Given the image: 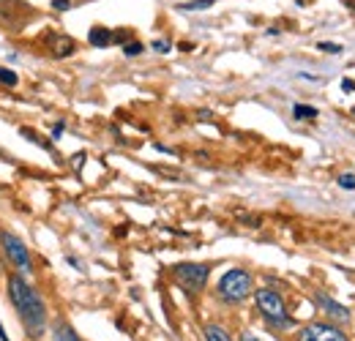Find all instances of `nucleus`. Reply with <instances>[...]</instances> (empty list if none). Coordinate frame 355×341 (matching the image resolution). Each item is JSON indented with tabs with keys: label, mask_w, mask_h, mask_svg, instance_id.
Returning a JSON list of instances; mask_svg holds the SVG:
<instances>
[{
	"label": "nucleus",
	"mask_w": 355,
	"mask_h": 341,
	"mask_svg": "<svg viewBox=\"0 0 355 341\" xmlns=\"http://www.w3.org/2000/svg\"><path fill=\"white\" fill-rule=\"evenodd\" d=\"M8 295H11V303L25 325V331L31 336H42L46 328V308L42 295L22 279V276H11L8 279Z\"/></svg>",
	"instance_id": "1"
},
{
	"label": "nucleus",
	"mask_w": 355,
	"mask_h": 341,
	"mask_svg": "<svg viewBox=\"0 0 355 341\" xmlns=\"http://www.w3.org/2000/svg\"><path fill=\"white\" fill-rule=\"evenodd\" d=\"M252 276L246 273V270H241V268H232V270H227L222 279H219V284H216V292H219V298L227 300V303H241V300H246L252 295Z\"/></svg>",
	"instance_id": "2"
},
{
	"label": "nucleus",
	"mask_w": 355,
	"mask_h": 341,
	"mask_svg": "<svg viewBox=\"0 0 355 341\" xmlns=\"http://www.w3.org/2000/svg\"><path fill=\"white\" fill-rule=\"evenodd\" d=\"M257 308H260V314L266 317L270 325H279V328H290L293 325L284 300L273 290H257Z\"/></svg>",
	"instance_id": "3"
},
{
	"label": "nucleus",
	"mask_w": 355,
	"mask_h": 341,
	"mask_svg": "<svg viewBox=\"0 0 355 341\" xmlns=\"http://www.w3.org/2000/svg\"><path fill=\"white\" fill-rule=\"evenodd\" d=\"M173 276H175V281L186 292H200L208 284L211 268L202 265V262H180V265L173 268Z\"/></svg>",
	"instance_id": "4"
},
{
	"label": "nucleus",
	"mask_w": 355,
	"mask_h": 341,
	"mask_svg": "<svg viewBox=\"0 0 355 341\" xmlns=\"http://www.w3.org/2000/svg\"><path fill=\"white\" fill-rule=\"evenodd\" d=\"M0 243H3V252L8 256V262H11L17 270H22V273L31 270V252L25 249V243H22L17 235L0 232Z\"/></svg>",
	"instance_id": "5"
},
{
	"label": "nucleus",
	"mask_w": 355,
	"mask_h": 341,
	"mask_svg": "<svg viewBox=\"0 0 355 341\" xmlns=\"http://www.w3.org/2000/svg\"><path fill=\"white\" fill-rule=\"evenodd\" d=\"M298 341H347V336H345L339 328H334V325L314 322V325H309V328L301 331Z\"/></svg>",
	"instance_id": "6"
},
{
	"label": "nucleus",
	"mask_w": 355,
	"mask_h": 341,
	"mask_svg": "<svg viewBox=\"0 0 355 341\" xmlns=\"http://www.w3.org/2000/svg\"><path fill=\"white\" fill-rule=\"evenodd\" d=\"M88 42L93 44V46H110V44H112V30H107V28L96 25V28H90Z\"/></svg>",
	"instance_id": "7"
},
{
	"label": "nucleus",
	"mask_w": 355,
	"mask_h": 341,
	"mask_svg": "<svg viewBox=\"0 0 355 341\" xmlns=\"http://www.w3.org/2000/svg\"><path fill=\"white\" fill-rule=\"evenodd\" d=\"M317 300H320V306H322L328 314H334V317H339V320H347V317H350V311H347V308H342L336 300L325 298V295H320Z\"/></svg>",
	"instance_id": "8"
},
{
	"label": "nucleus",
	"mask_w": 355,
	"mask_h": 341,
	"mask_svg": "<svg viewBox=\"0 0 355 341\" xmlns=\"http://www.w3.org/2000/svg\"><path fill=\"white\" fill-rule=\"evenodd\" d=\"M52 52H55L58 58H66V55L74 52V42H71L69 36H58V39H55V46H52Z\"/></svg>",
	"instance_id": "9"
},
{
	"label": "nucleus",
	"mask_w": 355,
	"mask_h": 341,
	"mask_svg": "<svg viewBox=\"0 0 355 341\" xmlns=\"http://www.w3.org/2000/svg\"><path fill=\"white\" fill-rule=\"evenodd\" d=\"M55 341H83V339L74 333V328H71V325L60 322V325L55 328Z\"/></svg>",
	"instance_id": "10"
},
{
	"label": "nucleus",
	"mask_w": 355,
	"mask_h": 341,
	"mask_svg": "<svg viewBox=\"0 0 355 341\" xmlns=\"http://www.w3.org/2000/svg\"><path fill=\"white\" fill-rule=\"evenodd\" d=\"M216 0H191V3H180L178 8L180 11H202V8H211Z\"/></svg>",
	"instance_id": "11"
},
{
	"label": "nucleus",
	"mask_w": 355,
	"mask_h": 341,
	"mask_svg": "<svg viewBox=\"0 0 355 341\" xmlns=\"http://www.w3.org/2000/svg\"><path fill=\"white\" fill-rule=\"evenodd\" d=\"M19 82V77L11 71V69H6V66H0V85L3 87H14Z\"/></svg>",
	"instance_id": "12"
},
{
	"label": "nucleus",
	"mask_w": 355,
	"mask_h": 341,
	"mask_svg": "<svg viewBox=\"0 0 355 341\" xmlns=\"http://www.w3.org/2000/svg\"><path fill=\"white\" fill-rule=\"evenodd\" d=\"M205 339L208 341H230V336L224 333L219 325H208V328H205Z\"/></svg>",
	"instance_id": "13"
},
{
	"label": "nucleus",
	"mask_w": 355,
	"mask_h": 341,
	"mask_svg": "<svg viewBox=\"0 0 355 341\" xmlns=\"http://www.w3.org/2000/svg\"><path fill=\"white\" fill-rule=\"evenodd\" d=\"M293 115H295V118H317V110H314V107H309V104H295V107H293Z\"/></svg>",
	"instance_id": "14"
},
{
	"label": "nucleus",
	"mask_w": 355,
	"mask_h": 341,
	"mask_svg": "<svg viewBox=\"0 0 355 341\" xmlns=\"http://www.w3.org/2000/svg\"><path fill=\"white\" fill-rule=\"evenodd\" d=\"M320 49H322V52H331V55L342 52V46H336V44H331V42H322V44H320Z\"/></svg>",
	"instance_id": "15"
},
{
	"label": "nucleus",
	"mask_w": 355,
	"mask_h": 341,
	"mask_svg": "<svg viewBox=\"0 0 355 341\" xmlns=\"http://www.w3.org/2000/svg\"><path fill=\"white\" fill-rule=\"evenodd\" d=\"M339 186H342V189H355V177H350V175L345 177V175H342V177H339Z\"/></svg>",
	"instance_id": "16"
},
{
	"label": "nucleus",
	"mask_w": 355,
	"mask_h": 341,
	"mask_svg": "<svg viewBox=\"0 0 355 341\" xmlns=\"http://www.w3.org/2000/svg\"><path fill=\"white\" fill-rule=\"evenodd\" d=\"M139 52H142V44L139 42H132L126 46V55H139Z\"/></svg>",
	"instance_id": "17"
},
{
	"label": "nucleus",
	"mask_w": 355,
	"mask_h": 341,
	"mask_svg": "<svg viewBox=\"0 0 355 341\" xmlns=\"http://www.w3.org/2000/svg\"><path fill=\"white\" fill-rule=\"evenodd\" d=\"M52 8H58V11H66V8H71V3H69V0H52Z\"/></svg>",
	"instance_id": "18"
},
{
	"label": "nucleus",
	"mask_w": 355,
	"mask_h": 341,
	"mask_svg": "<svg viewBox=\"0 0 355 341\" xmlns=\"http://www.w3.org/2000/svg\"><path fill=\"white\" fill-rule=\"evenodd\" d=\"M153 49H156V52H167V49H170V44H167V42H153Z\"/></svg>",
	"instance_id": "19"
},
{
	"label": "nucleus",
	"mask_w": 355,
	"mask_h": 341,
	"mask_svg": "<svg viewBox=\"0 0 355 341\" xmlns=\"http://www.w3.org/2000/svg\"><path fill=\"white\" fill-rule=\"evenodd\" d=\"M241 341H260V339H257V336H252V333H243V336H241Z\"/></svg>",
	"instance_id": "20"
},
{
	"label": "nucleus",
	"mask_w": 355,
	"mask_h": 341,
	"mask_svg": "<svg viewBox=\"0 0 355 341\" xmlns=\"http://www.w3.org/2000/svg\"><path fill=\"white\" fill-rule=\"evenodd\" d=\"M342 87H345V90H355V82H350V80H345V82H342Z\"/></svg>",
	"instance_id": "21"
},
{
	"label": "nucleus",
	"mask_w": 355,
	"mask_h": 341,
	"mask_svg": "<svg viewBox=\"0 0 355 341\" xmlns=\"http://www.w3.org/2000/svg\"><path fill=\"white\" fill-rule=\"evenodd\" d=\"M0 339H3V341H8V336H6V331H3V325H0Z\"/></svg>",
	"instance_id": "22"
},
{
	"label": "nucleus",
	"mask_w": 355,
	"mask_h": 341,
	"mask_svg": "<svg viewBox=\"0 0 355 341\" xmlns=\"http://www.w3.org/2000/svg\"><path fill=\"white\" fill-rule=\"evenodd\" d=\"M0 341H3V339H0Z\"/></svg>",
	"instance_id": "23"
}]
</instances>
